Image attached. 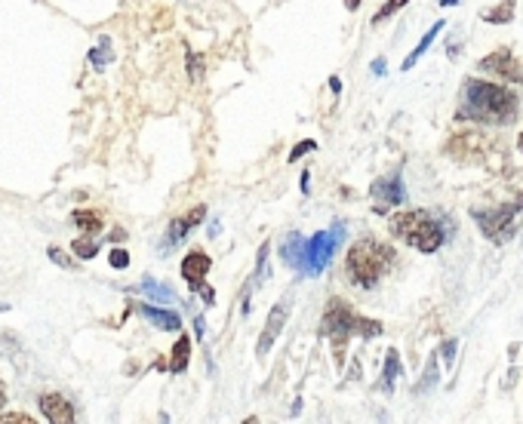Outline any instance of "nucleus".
Wrapping results in <instances>:
<instances>
[{
	"label": "nucleus",
	"instance_id": "2f4dec72",
	"mask_svg": "<svg viewBox=\"0 0 523 424\" xmlns=\"http://www.w3.org/2000/svg\"><path fill=\"white\" fill-rule=\"evenodd\" d=\"M188 71H191V77H197V59H194L191 50H188Z\"/></svg>",
	"mask_w": 523,
	"mask_h": 424
},
{
	"label": "nucleus",
	"instance_id": "dca6fc26",
	"mask_svg": "<svg viewBox=\"0 0 523 424\" xmlns=\"http://www.w3.org/2000/svg\"><path fill=\"white\" fill-rule=\"evenodd\" d=\"M444 28H447V22H444V19H437V22H434V25H431V28H428L425 34H422V40H419V44H416V50H413V53H410V56L404 59V65H400V68H404V71L416 68V62H419V59H422V56L428 53V47L434 44V40H437V34L444 31Z\"/></svg>",
	"mask_w": 523,
	"mask_h": 424
},
{
	"label": "nucleus",
	"instance_id": "ddd939ff",
	"mask_svg": "<svg viewBox=\"0 0 523 424\" xmlns=\"http://www.w3.org/2000/svg\"><path fill=\"white\" fill-rule=\"evenodd\" d=\"M37 406H40V412H44V418L53 424H71L77 418L74 406L62 394H40Z\"/></svg>",
	"mask_w": 523,
	"mask_h": 424
},
{
	"label": "nucleus",
	"instance_id": "6e6552de",
	"mask_svg": "<svg viewBox=\"0 0 523 424\" xmlns=\"http://www.w3.org/2000/svg\"><path fill=\"white\" fill-rule=\"evenodd\" d=\"M493 151V139H487L484 133H462L453 136L447 145V154L459 163H484Z\"/></svg>",
	"mask_w": 523,
	"mask_h": 424
},
{
	"label": "nucleus",
	"instance_id": "412c9836",
	"mask_svg": "<svg viewBox=\"0 0 523 424\" xmlns=\"http://www.w3.org/2000/svg\"><path fill=\"white\" fill-rule=\"evenodd\" d=\"M188 363H191V338L179 335L176 348H173V357H170V372H185Z\"/></svg>",
	"mask_w": 523,
	"mask_h": 424
},
{
	"label": "nucleus",
	"instance_id": "1a4fd4ad",
	"mask_svg": "<svg viewBox=\"0 0 523 424\" xmlns=\"http://www.w3.org/2000/svg\"><path fill=\"white\" fill-rule=\"evenodd\" d=\"M477 68L487 71V74H496L505 83H520V87H523V62L508 47H499L490 56H484L477 62Z\"/></svg>",
	"mask_w": 523,
	"mask_h": 424
},
{
	"label": "nucleus",
	"instance_id": "473e14b6",
	"mask_svg": "<svg viewBox=\"0 0 523 424\" xmlns=\"http://www.w3.org/2000/svg\"><path fill=\"white\" fill-rule=\"evenodd\" d=\"M373 74H379V77L385 74V59H376V62H373Z\"/></svg>",
	"mask_w": 523,
	"mask_h": 424
},
{
	"label": "nucleus",
	"instance_id": "9b49d317",
	"mask_svg": "<svg viewBox=\"0 0 523 424\" xmlns=\"http://www.w3.org/2000/svg\"><path fill=\"white\" fill-rule=\"evenodd\" d=\"M287 317H290V299L277 302V305L271 308V314H268V323H265V329H262V335H259V348H256L259 360H265V357H268V351L274 348V342H277V338H280V329H284Z\"/></svg>",
	"mask_w": 523,
	"mask_h": 424
},
{
	"label": "nucleus",
	"instance_id": "393cba45",
	"mask_svg": "<svg viewBox=\"0 0 523 424\" xmlns=\"http://www.w3.org/2000/svg\"><path fill=\"white\" fill-rule=\"evenodd\" d=\"M434 381H437V354H431V360H428V369H425V375H422V381H419V394L431 391Z\"/></svg>",
	"mask_w": 523,
	"mask_h": 424
},
{
	"label": "nucleus",
	"instance_id": "c85d7f7f",
	"mask_svg": "<svg viewBox=\"0 0 523 424\" xmlns=\"http://www.w3.org/2000/svg\"><path fill=\"white\" fill-rule=\"evenodd\" d=\"M0 421H19V424H31L34 418H31V415H25V412H4V415H0Z\"/></svg>",
	"mask_w": 523,
	"mask_h": 424
},
{
	"label": "nucleus",
	"instance_id": "2eb2a0df",
	"mask_svg": "<svg viewBox=\"0 0 523 424\" xmlns=\"http://www.w3.org/2000/svg\"><path fill=\"white\" fill-rule=\"evenodd\" d=\"M302 256H305V237L296 234V231H290L284 237V243H280V259H284L287 268L302 271Z\"/></svg>",
	"mask_w": 523,
	"mask_h": 424
},
{
	"label": "nucleus",
	"instance_id": "cd10ccee",
	"mask_svg": "<svg viewBox=\"0 0 523 424\" xmlns=\"http://www.w3.org/2000/svg\"><path fill=\"white\" fill-rule=\"evenodd\" d=\"M47 256L59 265V268H74V262L68 259V252H62V249H56V246H50L47 249Z\"/></svg>",
	"mask_w": 523,
	"mask_h": 424
},
{
	"label": "nucleus",
	"instance_id": "5701e85b",
	"mask_svg": "<svg viewBox=\"0 0 523 424\" xmlns=\"http://www.w3.org/2000/svg\"><path fill=\"white\" fill-rule=\"evenodd\" d=\"M71 249H74V256H77V259H96V256H99V243L93 240V234L74 240Z\"/></svg>",
	"mask_w": 523,
	"mask_h": 424
},
{
	"label": "nucleus",
	"instance_id": "f3484780",
	"mask_svg": "<svg viewBox=\"0 0 523 424\" xmlns=\"http://www.w3.org/2000/svg\"><path fill=\"white\" fill-rule=\"evenodd\" d=\"M400 372H404V366H400V354H397V348H388L385 369H382V378H379V391L391 394L394 391V381L400 378Z\"/></svg>",
	"mask_w": 523,
	"mask_h": 424
},
{
	"label": "nucleus",
	"instance_id": "7c9ffc66",
	"mask_svg": "<svg viewBox=\"0 0 523 424\" xmlns=\"http://www.w3.org/2000/svg\"><path fill=\"white\" fill-rule=\"evenodd\" d=\"M194 329H197V338H204V332H207V323H204V317H194Z\"/></svg>",
	"mask_w": 523,
	"mask_h": 424
},
{
	"label": "nucleus",
	"instance_id": "39448f33",
	"mask_svg": "<svg viewBox=\"0 0 523 424\" xmlns=\"http://www.w3.org/2000/svg\"><path fill=\"white\" fill-rule=\"evenodd\" d=\"M520 212H523V191H514L502 203H496V206L471 209V216H474L477 228L484 231L487 240L502 246V243H508L514 237L517 222H520Z\"/></svg>",
	"mask_w": 523,
	"mask_h": 424
},
{
	"label": "nucleus",
	"instance_id": "20e7f679",
	"mask_svg": "<svg viewBox=\"0 0 523 424\" xmlns=\"http://www.w3.org/2000/svg\"><path fill=\"white\" fill-rule=\"evenodd\" d=\"M320 335H327L333 342V351H336V360H342V351H345V342L351 335H360V338H379L382 335V323L379 320H367L360 317L348 302L342 299H333L324 311V323H320Z\"/></svg>",
	"mask_w": 523,
	"mask_h": 424
},
{
	"label": "nucleus",
	"instance_id": "a878e982",
	"mask_svg": "<svg viewBox=\"0 0 523 424\" xmlns=\"http://www.w3.org/2000/svg\"><path fill=\"white\" fill-rule=\"evenodd\" d=\"M108 262H111V268L124 271V268H130V252L127 249H111L108 252Z\"/></svg>",
	"mask_w": 523,
	"mask_h": 424
},
{
	"label": "nucleus",
	"instance_id": "e433bc0d",
	"mask_svg": "<svg viewBox=\"0 0 523 424\" xmlns=\"http://www.w3.org/2000/svg\"><path fill=\"white\" fill-rule=\"evenodd\" d=\"M4 403H7V391H4V381H0V409H4Z\"/></svg>",
	"mask_w": 523,
	"mask_h": 424
},
{
	"label": "nucleus",
	"instance_id": "a211bd4d",
	"mask_svg": "<svg viewBox=\"0 0 523 424\" xmlns=\"http://www.w3.org/2000/svg\"><path fill=\"white\" fill-rule=\"evenodd\" d=\"M71 222H74L80 231H84V234H99L102 225H105L102 212H96V209H74V212H71Z\"/></svg>",
	"mask_w": 523,
	"mask_h": 424
},
{
	"label": "nucleus",
	"instance_id": "58836bf2",
	"mask_svg": "<svg viewBox=\"0 0 523 424\" xmlns=\"http://www.w3.org/2000/svg\"><path fill=\"white\" fill-rule=\"evenodd\" d=\"M517 148H520V154H523V133H520V139H517Z\"/></svg>",
	"mask_w": 523,
	"mask_h": 424
},
{
	"label": "nucleus",
	"instance_id": "c756f323",
	"mask_svg": "<svg viewBox=\"0 0 523 424\" xmlns=\"http://www.w3.org/2000/svg\"><path fill=\"white\" fill-rule=\"evenodd\" d=\"M440 354H444L447 366H453V357H456V338H450V342H444V348H440Z\"/></svg>",
	"mask_w": 523,
	"mask_h": 424
},
{
	"label": "nucleus",
	"instance_id": "6ab92c4d",
	"mask_svg": "<svg viewBox=\"0 0 523 424\" xmlns=\"http://www.w3.org/2000/svg\"><path fill=\"white\" fill-rule=\"evenodd\" d=\"M514 13H517V0H499L496 7L480 13V19L490 25H508V22H514Z\"/></svg>",
	"mask_w": 523,
	"mask_h": 424
},
{
	"label": "nucleus",
	"instance_id": "f257e3e1",
	"mask_svg": "<svg viewBox=\"0 0 523 424\" xmlns=\"http://www.w3.org/2000/svg\"><path fill=\"white\" fill-rule=\"evenodd\" d=\"M517 111H520V99L508 87H499V83L480 80V77H468L462 83L456 120H462V123L508 126V123H514Z\"/></svg>",
	"mask_w": 523,
	"mask_h": 424
},
{
	"label": "nucleus",
	"instance_id": "4be33fe9",
	"mask_svg": "<svg viewBox=\"0 0 523 424\" xmlns=\"http://www.w3.org/2000/svg\"><path fill=\"white\" fill-rule=\"evenodd\" d=\"M114 62V50H111V40L108 37H102L99 44L90 50V65L96 68V71H102L105 65H111Z\"/></svg>",
	"mask_w": 523,
	"mask_h": 424
},
{
	"label": "nucleus",
	"instance_id": "0eeeda50",
	"mask_svg": "<svg viewBox=\"0 0 523 424\" xmlns=\"http://www.w3.org/2000/svg\"><path fill=\"white\" fill-rule=\"evenodd\" d=\"M210 268H213L210 256H207V252H200V249L188 252V256L182 259V280L191 286V292H200V295H204V302H207V305L216 302L213 289L207 286V274H210Z\"/></svg>",
	"mask_w": 523,
	"mask_h": 424
},
{
	"label": "nucleus",
	"instance_id": "f8f14e48",
	"mask_svg": "<svg viewBox=\"0 0 523 424\" xmlns=\"http://www.w3.org/2000/svg\"><path fill=\"white\" fill-rule=\"evenodd\" d=\"M204 219H207V206H194L191 212H185V216L173 219L170 228H167V249H170V246H179Z\"/></svg>",
	"mask_w": 523,
	"mask_h": 424
},
{
	"label": "nucleus",
	"instance_id": "423d86ee",
	"mask_svg": "<svg viewBox=\"0 0 523 424\" xmlns=\"http://www.w3.org/2000/svg\"><path fill=\"white\" fill-rule=\"evenodd\" d=\"M342 240H345V225L342 222H336L330 231H317L311 240H305L302 274H308V277H320V274H324L330 268L333 256L339 252Z\"/></svg>",
	"mask_w": 523,
	"mask_h": 424
},
{
	"label": "nucleus",
	"instance_id": "f03ea898",
	"mask_svg": "<svg viewBox=\"0 0 523 424\" xmlns=\"http://www.w3.org/2000/svg\"><path fill=\"white\" fill-rule=\"evenodd\" d=\"M397 265V252L394 246L376 240V237H364L357 240L348 249V259H345V277L351 286L357 289H376L382 283V277Z\"/></svg>",
	"mask_w": 523,
	"mask_h": 424
},
{
	"label": "nucleus",
	"instance_id": "c9c22d12",
	"mask_svg": "<svg viewBox=\"0 0 523 424\" xmlns=\"http://www.w3.org/2000/svg\"><path fill=\"white\" fill-rule=\"evenodd\" d=\"M437 4H440V7H459L462 0H437Z\"/></svg>",
	"mask_w": 523,
	"mask_h": 424
},
{
	"label": "nucleus",
	"instance_id": "9d476101",
	"mask_svg": "<svg viewBox=\"0 0 523 424\" xmlns=\"http://www.w3.org/2000/svg\"><path fill=\"white\" fill-rule=\"evenodd\" d=\"M370 194L376 197V212H388L391 206H400L407 200V188H404V176L391 173L385 179H376Z\"/></svg>",
	"mask_w": 523,
	"mask_h": 424
},
{
	"label": "nucleus",
	"instance_id": "72a5a7b5",
	"mask_svg": "<svg viewBox=\"0 0 523 424\" xmlns=\"http://www.w3.org/2000/svg\"><path fill=\"white\" fill-rule=\"evenodd\" d=\"M330 90L333 93H342V80L339 77H330Z\"/></svg>",
	"mask_w": 523,
	"mask_h": 424
},
{
	"label": "nucleus",
	"instance_id": "4c0bfd02",
	"mask_svg": "<svg viewBox=\"0 0 523 424\" xmlns=\"http://www.w3.org/2000/svg\"><path fill=\"white\" fill-rule=\"evenodd\" d=\"M345 7H348V10H357V7H360V0H345Z\"/></svg>",
	"mask_w": 523,
	"mask_h": 424
},
{
	"label": "nucleus",
	"instance_id": "4468645a",
	"mask_svg": "<svg viewBox=\"0 0 523 424\" xmlns=\"http://www.w3.org/2000/svg\"><path fill=\"white\" fill-rule=\"evenodd\" d=\"M142 314H145V320L154 326V329H160V332H179L182 329V317L176 314V311H170V308H160V305H142Z\"/></svg>",
	"mask_w": 523,
	"mask_h": 424
},
{
	"label": "nucleus",
	"instance_id": "f704fd0d",
	"mask_svg": "<svg viewBox=\"0 0 523 424\" xmlns=\"http://www.w3.org/2000/svg\"><path fill=\"white\" fill-rule=\"evenodd\" d=\"M308 185H311V173L305 169V173H302V194H308Z\"/></svg>",
	"mask_w": 523,
	"mask_h": 424
},
{
	"label": "nucleus",
	"instance_id": "b1692460",
	"mask_svg": "<svg viewBox=\"0 0 523 424\" xmlns=\"http://www.w3.org/2000/svg\"><path fill=\"white\" fill-rule=\"evenodd\" d=\"M410 4V0H385V4L376 10V16H373V25H382L385 19H391L394 13H400V10H404Z\"/></svg>",
	"mask_w": 523,
	"mask_h": 424
},
{
	"label": "nucleus",
	"instance_id": "aec40b11",
	"mask_svg": "<svg viewBox=\"0 0 523 424\" xmlns=\"http://www.w3.org/2000/svg\"><path fill=\"white\" fill-rule=\"evenodd\" d=\"M142 292L148 295L151 302H157V305H173V302H176V295L170 292V286L157 283V280H151V277H142Z\"/></svg>",
	"mask_w": 523,
	"mask_h": 424
},
{
	"label": "nucleus",
	"instance_id": "7ed1b4c3",
	"mask_svg": "<svg viewBox=\"0 0 523 424\" xmlns=\"http://www.w3.org/2000/svg\"><path fill=\"white\" fill-rule=\"evenodd\" d=\"M388 231H391V237L419 249L422 256H431V252H437L447 243V222L428 209L397 212V216H391V222H388Z\"/></svg>",
	"mask_w": 523,
	"mask_h": 424
},
{
	"label": "nucleus",
	"instance_id": "bb28decb",
	"mask_svg": "<svg viewBox=\"0 0 523 424\" xmlns=\"http://www.w3.org/2000/svg\"><path fill=\"white\" fill-rule=\"evenodd\" d=\"M311 151H317V142H311V139H305L302 145H296V148L290 151V157H287V160H290V163H296L299 157H305V154H311Z\"/></svg>",
	"mask_w": 523,
	"mask_h": 424
}]
</instances>
